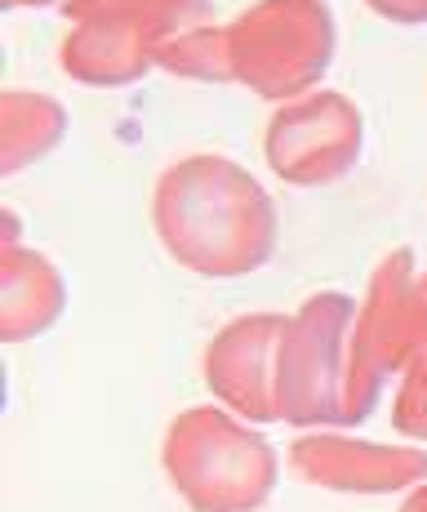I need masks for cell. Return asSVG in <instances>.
I'll list each match as a JSON object with an SVG mask.
<instances>
[{"instance_id": "6da1fadb", "label": "cell", "mask_w": 427, "mask_h": 512, "mask_svg": "<svg viewBox=\"0 0 427 512\" xmlns=\"http://www.w3.org/2000/svg\"><path fill=\"white\" fill-rule=\"evenodd\" d=\"M383 14H396V18H427V0H387Z\"/></svg>"}, {"instance_id": "7a4b0ae2", "label": "cell", "mask_w": 427, "mask_h": 512, "mask_svg": "<svg viewBox=\"0 0 427 512\" xmlns=\"http://www.w3.org/2000/svg\"><path fill=\"white\" fill-rule=\"evenodd\" d=\"M9 5H18V0H9Z\"/></svg>"}]
</instances>
